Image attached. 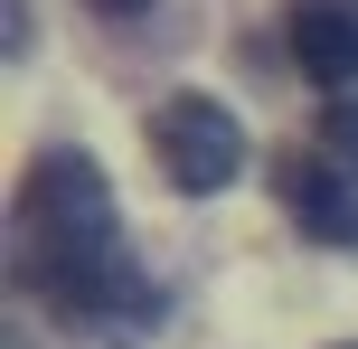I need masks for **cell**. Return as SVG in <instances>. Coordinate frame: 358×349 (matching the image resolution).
I'll return each instance as SVG.
<instances>
[{
	"label": "cell",
	"mask_w": 358,
	"mask_h": 349,
	"mask_svg": "<svg viewBox=\"0 0 358 349\" xmlns=\"http://www.w3.org/2000/svg\"><path fill=\"white\" fill-rule=\"evenodd\" d=\"M19 264L66 321H151V283L123 264L113 189L76 151H48L19 189Z\"/></svg>",
	"instance_id": "1"
},
{
	"label": "cell",
	"mask_w": 358,
	"mask_h": 349,
	"mask_svg": "<svg viewBox=\"0 0 358 349\" xmlns=\"http://www.w3.org/2000/svg\"><path fill=\"white\" fill-rule=\"evenodd\" d=\"M151 151H161V170L189 199H208V189H227L236 170H245V123H236L217 94H170L161 123H151Z\"/></svg>",
	"instance_id": "2"
},
{
	"label": "cell",
	"mask_w": 358,
	"mask_h": 349,
	"mask_svg": "<svg viewBox=\"0 0 358 349\" xmlns=\"http://www.w3.org/2000/svg\"><path fill=\"white\" fill-rule=\"evenodd\" d=\"M283 199H292V218H302L321 245H358V180L330 161V151H302V161L283 170Z\"/></svg>",
	"instance_id": "3"
},
{
	"label": "cell",
	"mask_w": 358,
	"mask_h": 349,
	"mask_svg": "<svg viewBox=\"0 0 358 349\" xmlns=\"http://www.w3.org/2000/svg\"><path fill=\"white\" fill-rule=\"evenodd\" d=\"M292 57L311 85H349L358 76V0H292Z\"/></svg>",
	"instance_id": "4"
},
{
	"label": "cell",
	"mask_w": 358,
	"mask_h": 349,
	"mask_svg": "<svg viewBox=\"0 0 358 349\" xmlns=\"http://www.w3.org/2000/svg\"><path fill=\"white\" fill-rule=\"evenodd\" d=\"M321 151L358 180V104H330V113H321Z\"/></svg>",
	"instance_id": "5"
},
{
	"label": "cell",
	"mask_w": 358,
	"mask_h": 349,
	"mask_svg": "<svg viewBox=\"0 0 358 349\" xmlns=\"http://www.w3.org/2000/svg\"><path fill=\"white\" fill-rule=\"evenodd\" d=\"M94 10H113V19H132V10H151V0H94Z\"/></svg>",
	"instance_id": "6"
}]
</instances>
